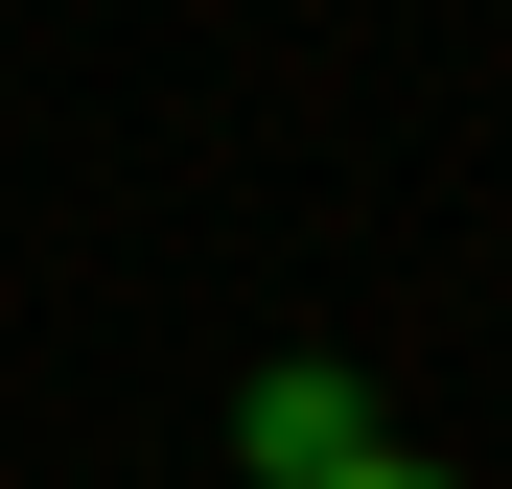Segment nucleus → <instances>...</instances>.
I'll use <instances>...</instances> for the list:
<instances>
[{
	"label": "nucleus",
	"instance_id": "1",
	"mask_svg": "<svg viewBox=\"0 0 512 489\" xmlns=\"http://www.w3.org/2000/svg\"><path fill=\"white\" fill-rule=\"evenodd\" d=\"M233 466H280V489H350V466H373V396L326 373V350H256V373H233Z\"/></svg>",
	"mask_w": 512,
	"mask_h": 489
},
{
	"label": "nucleus",
	"instance_id": "2",
	"mask_svg": "<svg viewBox=\"0 0 512 489\" xmlns=\"http://www.w3.org/2000/svg\"><path fill=\"white\" fill-rule=\"evenodd\" d=\"M350 489H466V466H419V443H373V466H350Z\"/></svg>",
	"mask_w": 512,
	"mask_h": 489
}]
</instances>
